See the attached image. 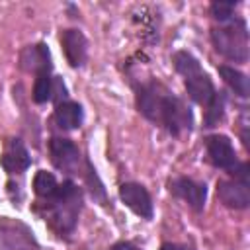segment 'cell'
<instances>
[{
    "mask_svg": "<svg viewBox=\"0 0 250 250\" xmlns=\"http://www.w3.org/2000/svg\"><path fill=\"white\" fill-rule=\"evenodd\" d=\"M137 105L139 111L150 119L166 127L172 135H180L182 131L191 129V109L180 98L170 94L160 84H145L137 90Z\"/></svg>",
    "mask_w": 250,
    "mask_h": 250,
    "instance_id": "6da1fadb",
    "label": "cell"
},
{
    "mask_svg": "<svg viewBox=\"0 0 250 250\" xmlns=\"http://www.w3.org/2000/svg\"><path fill=\"white\" fill-rule=\"evenodd\" d=\"M211 43L219 55L234 62L248 61V31L242 20H232L229 25L211 29Z\"/></svg>",
    "mask_w": 250,
    "mask_h": 250,
    "instance_id": "7a4b0ae2",
    "label": "cell"
},
{
    "mask_svg": "<svg viewBox=\"0 0 250 250\" xmlns=\"http://www.w3.org/2000/svg\"><path fill=\"white\" fill-rule=\"evenodd\" d=\"M51 203V221L59 230H72L76 215L80 209V191L72 182H64L57 188L55 195L49 197Z\"/></svg>",
    "mask_w": 250,
    "mask_h": 250,
    "instance_id": "3957f363",
    "label": "cell"
},
{
    "mask_svg": "<svg viewBox=\"0 0 250 250\" xmlns=\"http://www.w3.org/2000/svg\"><path fill=\"white\" fill-rule=\"evenodd\" d=\"M205 146H207V156H209L213 166L230 172L238 164L236 154H234V146H232V143H230V139L227 135H211V137H207L205 139Z\"/></svg>",
    "mask_w": 250,
    "mask_h": 250,
    "instance_id": "277c9868",
    "label": "cell"
},
{
    "mask_svg": "<svg viewBox=\"0 0 250 250\" xmlns=\"http://www.w3.org/2000/svg\"><path fill=\"white\" fill-rule=\"evenodd\" d=\"M119 197L135 215L143 219H152V199L145 186L127 182L119 188Z\"/></svg>",
    "mask_w": 250,
    "mask_h": 250,
    "instance_id": "5b68a950",
    "label": "cell"
},
{
    "mask_svg": "<svg viewBox=\"0 0 250 250\" xmlns=\"http://www.w3.org/2000/svg\"><path fill=\"white\" fill-rule=\"evenodd\" d=\"M170 191L184 199L193 211H201L205 207V199H207V186L201 182H195L191 178H176L170 184Z\"/></svg>",
    "mask_w": 250,
    "mask_h": 250,
    "instance_id": "8992f818",
    "label": "cell"
},
{
    "mask_svg": "<svg viewBox=\"0 0 250 250\" xmlns=\"http://www.w3.org/2000/svg\"><path fill=\"white\" fill-rule=\"evenodd\" d=\"M217 197L223 205L230 209H246L250 205V189L248 182L242 180H221L217 184Z\"/></svg>",
    "mask_w": 250,
    "mask_h": 250,
    "instance_id": "52a82bcc",
    "label": "cell"
},
{
    "mask_svg": "<svg viewBox=\"0 0 250 250\" xmlns=\"http://www.w3.org/2000/svg\"><path fill=\"white\" fill-rule=\"evenodd\" d=\"M61 43L66 55V61L70 66H82L86 62V55H88V41L84 37L82 31L78 29H64L61 33Z\"/></svg>",
    "mask_w": 250,
    "mask_h": 250,
    "instance_id": "ba28073f",
    "label": "cell"
},
{
    "mask_svg": "<svg viewBox=\"0 0 250 250\" xmlns=\"http://www.w3.org/2000/svg\"><path fill=\"white\" fill-rule=\"evenodd\" d=\"M49 150H51V158L55 162L57 168L62 170H70L78 164L80 160V152L76 148V145L68 139H61V137H53L49 143Z\"/></svg>",
    "mask_w": 250,
    "mask_h": 250,
    "instance_id": "9c48e42d",
    "label": "cell"
},
{
    "mask_svg": "<svg viewBox=\"0 0 250 250\" xmlns=\"http://www.w3.org/2000/svg\"><path fill=\"white\" fill-rule=\"evenodd\" d=\"M29 164H31V158H29V152L23 146V143L20 139H10L8 146L2 154L4 170L10 172V174H21L23 170L29 168Z\"/></svg>",
    "mask_w": 250,
    "mask_h": 250,
    "instance_id": "30bf717a",
    "label": "cell"
},
{
    "mask_svg": "<svg viewBox=\"0 0 250 250\" xmlns=\"http://www.w3.org/2000/svg\"><path fill=\"white\" fill-rule=\"evenodd\" d=\"M21 66L25 70H31L35 74L41 72H51V53L47 49V45L37 43L31 47H25L21 51Z\"/></svg>",
    "mask_w": 250,
    "mask_h": 250,
    "instance_id": "8fae6325",
    "label": "cell"
},
{
    "mask_svg": "<svg viewBox=\"0 0 250 250\" xmlns=\"http://www.w3.org/2000/svg\"><path fill=\"white\" fill-rule=\"evenodd\" d=\"M184 80H186V90H188L189 98L195 104L207 105L211 102V98L215 96V86H213V82H211L207 72L199 70V72H195V74H191V76H188Z\"/></svg>",
    "mask_w": 250,
    "mask_h": 250,
    "instance_id": "7c38bea8",
    "label": "cell"
},
{
    "mask_svg": "<svg viewBox=\"0 0 250 250\" xmlns=\"http://www.w3.org/2000/svg\"><path fill=\"white\" fill-rule=\"evenodd\" d=\"M82 119H84V113H82V107L80 104L76 102H59L57 107H55V123L61 127V129H78L82 125Z\"/></svg>",
    "mask_w": 250,
    "mask_h": 250,
    "instance_id": "4fadbf2b",
    "label": "cell"
},
{
    "mask_svg": "<svg viewBox=\"0 0 250 250\" xmlns=\"http://www.w3.org/2000/svg\"><path fill=\"white\" fill-rule=\"evenodd\" d=\"M219 74L221 78L225 80V84L240 98H248L250 94V82H248V76L240 70H236L234 66H227V64H221L219 66Z\"/></svg>",
    "mask_w": 250,
    "mask_h": 250,
    "instance_id": "5bb4252c",
    "label": "cell"
},
{
    "mask_svg": "<svg viewBox=\"0 0 250 250\" xmlns=\"http://www.w3.org/2000/svg\"><path fill=\"white\" fill-rule=\"evenodd\" d=\"M57 178L51 174V172H47V170H39L37 174H35V178H33V191L39 195V197H45V199H49V197H53L55 195V191H57Z\"/></svg>",
    "mask_w": 250,
    "mask_h": 250,
    "instance_id": "9a60e30c",
    "label": "cell"
},
{
    "mask_svg": "<svg viewBox=\"0 0 250 250\" xmlns=\"http://www.w3.org/2000/svg\"><path fill=\"white\" fill-rule=\"evenodd\" d=\"M174 66H176V70H178L184 78H188V76H191V74H195V72L201 70L199 61H197L191 53H188V51H178V53H174Z\"/></svg>",
    "mask_w": 250,
    "mask_h": 250,
    "instance_id": "2e32d148",
    "label": "cell"
},
{
    "mask_svg": "<svg viewBox=\"0 0 250 250\" xmlns=\"http://www.w3.org/2000/svg\"><path fill=\"white\" fill-rule=\"evenodd\" d=\"M225 113V94L223 92H215V96L211 98V102L207 104L205 109V127H215Z\"/></svg>",
    "mask_w": 250,
    "mask_h": 250,
    "instance_id": "e0dca14e",
    "label": "cell"
},
{
    "mask_svg": "<svg viewBox=\"0 0 250 250\" xmlns=\"http://www.w3.org/2000/svg\"><path fill=\"white\" fill-rule=\"evenodd\" d=\"M53 98V78L49 72H41L33 84V100L35 104H45Z\"/></svg>",
    "mask_w": 250,
    "mask_h": 250,
    "instance_id": "ac0fdd59",
    "label": "cell"
},
{
    "mask_svg": "<svg viewBox=\"0 0 250 250\" xmlns=\"http://www.w3.org/2000/svg\"><path fill=\"white\" fill-rule=\"evenodd\" d=\"M234 8H236V2H225V0H217L209 6V12L211 16L217 20V21H232L234 20Z\"/></svg>",
    "mask_w": 250,
    "mask_h": 250,
    "instance_id": "d6986e66",
    "label": "cell"
},
{
    "mask_svg": "<svg viewBox=\"0 0 250 250\" xmlns=\"http://www.w3.org/2000/svg\"><path fill=\"white\" fill-rule=\"evenodd\" d=\"M111 250H141V248H139V246H135V244H131V242L119 240V242H115V244L111 246Z\"/></svg>",
    "mask_w": 250,
    "mask_h": 250,
    "instance_id": "ffe728a7",
    "label": "cell"
},
{
    "mask_svg": "<svg viewBox=\"0 0 250 250\" xmlns=\"http://www.w3.org/2000/svg\"><path fill=\"white\" fill-rule=\"evenodd\" d=\"M160 250H193L191 246H186V244H174V242H166L160 246Z\"/></svg>",
    "mask_w": 250,
    "mask_h": 250,
    "instance_id": "44dd1931",
    "label": "cell"
}]
</instances>
